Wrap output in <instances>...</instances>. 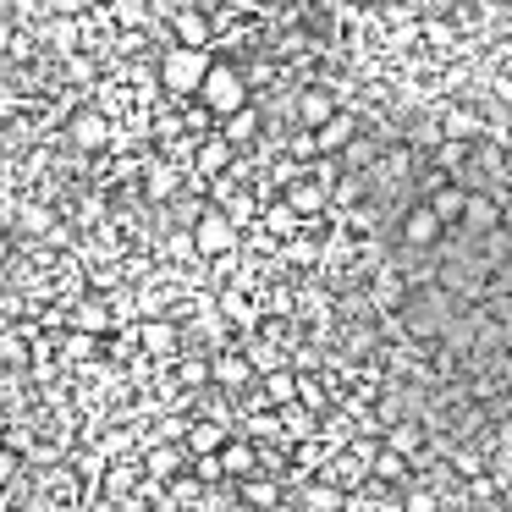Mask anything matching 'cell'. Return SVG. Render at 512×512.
Returning <instances> with one entry per match:
<instances>
[{"label": "cell", "instance_id": "10", "mask_svg": "<svg viewBox=\"0 0 512 512\" xmlns=\"http://www.w3.org/2000/svg\"><path fill=\"white\" fill-rule=\"evenodd\" d=\"M210 380H215V391H243L254 380V364L243 358V347H221L210 358Z\"/></svg>", "mask_w": 512, "mask_h": 512}, {"label": "cell", "instance_id": "11", "mask_svg": "<svg viewBox=\"0 0 512 512\" xmlns=\"http://www.w3.org/2000/svg\"><path fill=\"white\" fill-rule=\"evenodd\" d=\"M232 155H237V149L226 144L221 133H204L199 144H193V177H204V182H210V177H221V171L232 166Z\"/></svg>", "mask_w": 512, "mask_h": 512}, {"label": "cell", "instance_id": "50", "mask_svg": "<svg viewBox=\"0 0 512 512\" xmlns=\"http://www.w3.org/2000/svg\"><path fill=\"white\" fill-rule=\"evenodd\" d=\"M507 50H512V45H507Z\"/></svg>", "mask_w": 512, "mask_h": 512}, {"label": "cell", "instance_id": "36", "mask_svg": "<svg viewBox=\"0 0 512 512\" xmlns=\"http://www.w3.org/2000/svg\"><path fill=\"white\" fill-rule=\"evenodd\" d=\"M94 342H100V336L72 331V336H67V358H72V364H89V358H94Z\"/></svg>", "mask_w": 512, "mask_h": 512}, {"label": "cell", "instance_id": "5", "mask_svg": "<svg viewBox=\"0 0 512 512\" xmlns=\"http://www.w3.org/2000/svg\"><path fill=\"white\" fill-rule=\"evenodd\" d=\"M111 116H100L94 105H78V111L67 116V138H72V149L78 155H100L105 144H111Z\"/></svg>", "mask_w": 512, "mask_h": 512}, {"label": "cell", "instance_id": "27", "mask_svg": "<svg viewBox=\"0 0 512 512\" xmlns=\"http://www.w3.org/2000/svg\"><path fill=\"white\" fill-rule=\"evenodd\" d=\"M342 507H347V496L331 479H314V485L303 490V512H342Z\"/></svg>", "mask_w": 512, "mask_h": 512}, {"label": "cell", "instance_id": "47", "mask_svg": "<svg viewBox=\"0 0 512 512\" xmlns=\"http://www.w3.org/2000/svg\"><path fill=\"white\" fill-rule=\"evenodd\" d=\"M94 512H116V507H111V501H100V507H94Z\"/></svg>", "mask_w": 512, "mask_h": 512}, {"label": "cell", "instance_id": "6", "mask_svg": "<svg viewBox=\"0 0 512 512\" xmlns=\"http://www.w3.org/2000/svg\"><path fill=\"white\" fill-rule=\"evenodd\" d=\"M182 188H188V171H182L177 160L155 155V160L144 166V188H138V193H144V204H171Z\"/></svg>", "mask_w": 512, "mask_h": 512}, {"label": "cell", "instance_id": "49", "mask_svg": "<svg viewBox=\"0 0 512 512\" xmlns=\"http://www.w3.org/2000/svg\"><path fill=\"white\" fill-rule=\"evenodd\" d=\"M133 512H144V507H133Z\"/></svg>", "mask_w": 512, "mask_h": 512}, {"label": "cell", "instance_id": "30", "mask_svg": "<svg viewBox=\"0 0 512 512\" xmlns=\"http://www.w3.org/2000/svg\"><path fill=\"white\" fill-rule=\"evenodd\" d=\"M221 309H226V320H237V325H248V331H254V325H259V309H254V303H248V298H243V292H232V287H226V292H221Z\"/></svg>", "mask_w": 512, "mask_h": 512}, {"label": "cell", "instance_id": "24", "mask_svg": "<svg viewBox=\"0 0 512 512\" xmlns=\"http://www.w3.org/2000/svg\"><path fill=\"white\" fill-rule=\"evenodd\" d=\"M292 397H298V369H287V364L265 369V402L270 408H281V402H292Z\"/></svg>", "mask_w": 512, "mask_h": 512}, {"label": "cell", "instance_id": "14", "mask_svg": "<svg viewBox=\"0 0 512 512\" xmlns=\"http://www.w3.org/2000/svg\"><path fill=\"white\" fill-rule=\"evenodd\" d=\"M182 463H188V452L182 446H171V441H155L144 452V479H155V485H166V479H177L182 474Z\"/></svg>", "mask_w": 512, "mask_h": 512}, {"label": "cell", "instance_id": "23", "mask_svg": "<svg viewBox=\"0 0 512 512\" xmlns=\"http://www.w3.org/2000/svg\"><path fill=\"white\" fill-rule=\"evenodd\" d=\"M380 446H391V452H402V457H419V446H424V430L413 419H391L386 424V441Z\"/></svg>", "mask_w": 512, "mask_h": 512}, {"label": "cell", "instance_id": "29", "mask_svg": "<svg viewBox=\"0 0 512 512\" xmlns=\"http://www.w3.org/2000/svg\"><path fill=\"white\" fill-rule=\"evenodd\" d=\"M12 226H23L28 237H45L50 226H56V215H50L45 204H17V221H12Z\"/></svg>", "mask_w": 512, "mask_h": 512}, {"label": "cell", "instance_id": "39", "mask_svg": "<svg viewBox=\"0 0 512 512\" xmlns=\"http://www.w3.org/2000/svg\"><path fill=\"white\" fill-rule=\"evenodd\" d=\"M210 380V358H188L182 364V386H204Z\"/></svg>", "mask_w": 512, "mask_h": 512}, {"label": "cell", "instance_id": "8", "mask_svg": "<svg viewBox=\"0 0 512 512\" xmlns=\"http://www.w3.org/2000/svg\"><path fill=\"white\" fill-rule=\"evenodd\" d=\"M133 336H138V347H144V358H171L182 347V331H177V320H166V314H138V325H133Z\"/></svg>", "mask_w": 512, "mask_h": 512}, {"label": "cell", "instance_id": "18", "mask_svg": "<svg viewBox=\"0 0 512 512\" xmlns=\"http://www.w3.org/2000/svg\"><path fill=\"white\" fill-rule=\"evenodd\" d=\"M111 303H105L100 298V292H94V298H83L78 303V309H72V331H89V336H105V331H111Z\"/></svg>", "mask_w": 512, "mask_h": 512}, {"label": "cell", "instance_id": "2", "mask_svg": "<svg viewBox=\"0 0 512 512\" xmlns=\"http://www.w3.org/2000/svg\"><path fill=\"white\" fill-rule=\"evenodd\" d=\"M199 100L215 111V122H221L226 111H237V105H248L243 67H232V61H210V72H204V83H199Z\"/></svg>", "mask_w": 512, "mask_h": 512}, {"label": "cell", "instance_id": "41", "mask_svg": "<svg viewBox=\"0 0 512 512\" xmlns=\"http://www.w3.org/2000/svg\"><path fill=\"white\" fill-rule=\"evenodd\" d=\"M265 309H270V314H292V287H276V292H270Z\"/></svg>", "mask_w": 512, "mask_h": 512}, {"label": "cell", "instance_id": "31", "mask_svg": "<svg viewBox=\"0 0 512 512\" xmlns=\"http://www.w3.org/2000/svg\"><path fill=\"white\" fill-rule=\"evenodd\" d=\"M243 358L254 364V375H265V369L287 364V353H281V347H270V342H248V347H243Z\"/></svg>", "mask_w": 512, "mask_h": 512}, {"label": "cell", "instance_id": "44", "mask_svg": "<svg viewBox=\"0 0 512 512\" xmlns=\"http://www.w3.org/2000/svg\"><path fill=\"white\" fill-rule=\"evenodd\" d=\"M457 468H463V474L474 479V474H479V457H474V452H457Z\"/></svg>", "mask_w": 512, "mask_h": 512}, {"label": "cell", "instance_id": "35", "mask_svg": "<svg viewBox=\"0 0 512 512\" xmlns=\"http://www.w3.org/2000/svg\"><path fill=\"white\" fill-rule=\"evenodd\" d=\"M0 364H12V369H23V364H28V347H23V331H12V336H0Z\"/></svg>", "mask_w": 512, "mask_h": 512}, {"label": "cell", "instance_id": "32", "mask_svg": "<svg viewBox=\"0 0 512 512\" xmlns=\"http://www.w3.org/2000/svg\"><path fill=\"white\" fill-rule=\"evenodd\" d=\"M298 402H303L309 413H325V408H331V391H325V380L298 375Z\"/></svg>", "mask_w": 512, "mask_h": 512}, {"label": "cell", "instance_id": "15", "mask_svg": "<svg viewBox=\"0 0 512 512\" xmlns=\"http://www.w3.org/2000/svg\"><path fill=\"white\" fill-rule=\"evenodd\" d=\"M441 232H446V226L435 221L430 204H419V210H402V243H408V248H430Z\"/></svg>", "mask_w": 512, "mask_h": 512}, {"label": "cell", "instance_id": "48", "mask_svg": "<svg viewBox=\"0 0 512 512\" xmlns=\"http://www.w3.org/2000/svg\"><path fill=\"white\" fill-rule=\"evenodd\" d=\"M6 424H12V419H6V408H0V430H6Z\"/></svg>", "mask_w": 512, "mask_h": 512}, {"label": "cell", "instance_id": "42", "mask_svg": "<svg viewBox=\"0 0 512 512\" xmlns=\"http://www.w3.org/2000/svg\"><path fill=\"white\" fill-rule=\"evenodd\" d=\"M12 248H17V243H12V232H6V226H0V270L12 265Z\"/></svg>", "mask_w": 512, "mask_h": 512}, {"label": "cell", "instance_id": "7", "mask_svg": "<svg viewBox=\"0 0 512 512\" xmlns=\"http://www.w3.org/2000/svg\"><path fill=\"white\" fill-rule=\"evenodd\" d=\"M215 133H221L232 149H254L259 138H265V111L248 100V105H237V111H226L221 122H215Z\"/></svg>", "mask_w": 512, "mask_h": 512}, {"label": "cell", "instance_id": "40", "mask_svg": "<svg viewBox=\"0 0 512 512\" xmlns=\"http://www.w3.org/2000/svg\"><path fill=\"white\" fill-rule=\"evenodd\" d=\"M127 485H133V468H111V474H105V496H122Z\"/></svg>", "mask_w": 512, "mask_h": 512}, {"label": "cell", "instance_id": "28", "mask_svg": "<svg viewBox=\"0 0 512 512\" xmlns=\"http://www.w3.org/2000/svg\"><path fill=\"white\" fill-rule=\"evenodd\" d=\"M479 133V116L468 105H446L441 111V138H474Z\"/></svg>", "mask_w": 512, "mask_h": 512}, {"label": "cell", "instance_id": "22", "mask_svg": "<svg viewBox=\"0 0 512 512\" xmlns=\"http://www.w3.org/2000/svg\"><path fill=\"white\" fill-rule=\"evenodd\" d=\"M463 221L474 226V232L501 226V199H490V193H468V199H463Z\"/></svg>", "mask_w": 512, "mask_h": 512}, {"label": "cell", "instance_id": "25", "mask_svg": "<svg viewBox=\"0 0 512 512\" xmlns=\"http://www.w3.org/2000/svg\"><path fill=\"white\" fill-rule=\"evenodd\" d=\"M320 479H331V485H336V490H342V496H347V490H353L358 479H364V463H358L353 452H347V457H336V463H331V457H325V463H320Z\"/></svg>", "mask_w": 512, "mask_h": 512}, {"label": "cell", "instance_id": "37", "mask_svg": "<svg viewBox=\"0 0 512 512\" xmlns=\"http://www.w3.org/2000/svg\"><path fill=\"white\" fill-rule=\"evenodd\" d=\"M419 34L430 39V45H441V50H446V45H452V39H457V28H446L441 17H424V23H419Z\"/></svg>", "mask_w": 512, "mask_h": 512}, {"label": "cell", "instance_id": "34", "mask_svg": "<svg viewBox=\"0 0 512 512\" xmlns=\"http://www.w3.org/2000/svg\"><path fill=\"white\" fill-rule=\"evenodd\" d=\"M397 512H441V496H435V490H424V485H413L408 496H402Z\"/></svg>", "mask_w": 512, "mask_h": 512}, {"label": "cell", "instance_id": "45", "mask_svg": "<svg viewBox=\"0 0 512 512\" xmlns=\"http://www.w3.org/2000/svg\"><path fill=\"white\" fill-rule=\"evenodd\" d=\"M12 474H17V457H12V452H0V485H6Z\"/></svg>", "mask_w": 512, "mask_h": 512}, {"label": "cell", "instance_id": "9", "mask_svg": "<svg viewBox=\"0 0 512 512\" xmlns=\"http://www.w3.org/2000/svg\"><path fill=\"white\" fill-rule=\"evenodd\" d=\"M281 199L292 204V215H298V221H314V215L331 210V188H325V182H314L309 171H303L298 182H287V188H281Z\"/></svg>", "mask_w": 512, "mask_h": 512}, {"label": "cell", "instance_id": "16", "mask_svg": "<svg viewBox=\"0 0 512 512\" xmlns=\"http://www.w3.org/2000/svg\"><path fill=\"white\" fill-rule=\"evenodd\" d=\"M61 83H72V89H94L100 83V56L94 50H72V56H61Z\"/></svg>", "mask_w": 512, "mask_h": 512}, {"label": "cell", "instance_id": "43", "mask_svg": "<svg viewBox=\"0 0 512 512\" xmlns=\"http://www.w3.org/2000/svg\"><path fill=\"white\" fill-rule=\"evenodd\" d=\"M50 12H61V17H78V12H83V0H50Z\"/></svg>", "mask_w": 512, "mask_h": 512}, {"label": "cell", "instance_id": "38", "mask_svg": "<svg viewBox=\"0 0 512 512\" xmlns=\"http://www.w3.org/2000/svg\"><path fill=\"white\" fill-rule=\"evenodd\" d=\"M287 155H292V160H303V166H309V160H314V133H309V127H298V133H292Z\"/></svg>", "mask_w": 512, "mask_h": 512}, {"label": "cell", "instance_id": "1", "mask_svg": "<svg viewBox=\"0 0 512 512\" xmlns=\"http://www.w3.org/2000/svg\"><path fill=\"white\" fill-rule=\"evenodd\" d=\"M215 50H199V45H171L166 56L155 61V83L171 94V100H188V94H199L204 72H210Z\"/></svg>", "mask_w": 512, "mask_h": 512}, {"label": "cell", "instance_id": "12", "mask_svg": "<svg viewBox=\"0 0 512 512\" xmlns=\"http://www.w3.org/2000/svg\"><path fill=\"white\" fill-rule=\"evenodd\" d=\"M292 105H298V111H292V122H298V127H320L325 116L336 111V94L325 89V83H309V89H298V100H292Z\"/></svg>", "mask_w": 512, "mask_h": 512}, {"label": "cell", "instance_id": "46", "mask_svg": "<svg viewBox=\"0 0 512 512\" xmlns=\"http://www.w3.org/2000/svg\"><path fill=\"white\" fill-rule=\"evenodd\" d=\"M270 512H298V507H287V501H276V507H270Z\"/></svg>", "mask_w": 512, "mask_h": 512}, {"label": "cell", "instance_id": "3", "mask_svg": "<svg viewBox=\"0 0 512 512\" xmlns=\"http://www.w3.org/2000/svg\"><path fill=\"white\" fill-rule=\"evenodd\" d=\"M188 232H193V254L199 259H221V254H237V248H243V232H237L215 204H204L199 221H193Z\"/></svg>", "mask_w": 512, "mask_h": 512}, {"label": "cell", "instance_id": "21", "mask_svg": "<svg viewBox=\"0 0 512 512\" xmlns=\"http://www.w3.org/2000/svg\"><path fill=\"white\" fill-rule=\"evenodd\" d=\"M177 122H182V133H193V138L215 133V111L199 100V94H188V100H177Z\"/></svg>", "mask_w": 512, "mask_h": 512}, {"label": "cell", "instance_id": "20", "mask_svg": "<svg viewBox=\"0 0 512 512\" xmlns=\"http://www.w3.org/2000/svg\"><path fill=\"white\" fill-rule=\"evenodd\" d=\"M237 490H243V501H248V507H259V512H270L281 496H287L281 479H259V474H243V479H237Z\"/></svg>", "mask_w": 512, "mask_h": 512}, {"label": "cell", "instance_id": "4", "mask_svg": "<svg viewBox=\"0 0 512 512\" xmlns=\"http://www.w3.org/2000/svg\"><path fill=\"white\" fill-rule=\"evenodd\" d=\"M166 28H171V45H199V50H210V45H215V23H210V12H204V6H188V0H177V6H171Z\"/></svg>", "mask_w": 512, "mask_h": 512}, {"label": "cell", "instance_id": "19", "mask_svg": "<svg viewBox=\"0 0 512 512\" xmlns=\"http://www.w3.org/2000/svg\"><path fill=\"white\" fill-rule=\"evenodd\" d=\"M226 435H232V430H226V424H215V419H188V430H182V441H188V446H182V452H221V441H226Z\"/></svg>", "mask_w": 512, "mask_h": 512}, {"label": "cell", "instance_id": "33", "mask_svg": "<svg viewBox=\"0 0 512 512\" xmlns=\"http://www.w3.org/2000/svg\"><path fill=\"white\" fill-rule=\"evenodd\" d=\"M193 479H199V485H221V479H226L221 457H215V452H193Z\"/></svg>", "mask_w": 512, "mask_h": 512}, {"label": "cell", "instance_id": "13", "mask_svg": "<svg viewBox=\"0 0 512 512\" xmlns=\"http://www.w3.org/2000/svg\"><path fill=\"white\" fill-rule=\"evenodd\" d=\"M215 457H221L226 479H243V474H254V468H259V446L248 441V435H226Z\"/></svg>", "mask_w": 512, "mask_h": 512}, {"label": "cell", "instance_id": "26", "mask_svg": "<svg viewBox=\"0 0 512 512\" xmlns=\"http://www.w3.org/2000/svg\"><path fill=\"white\" fill-rule=\"evenodd\" d=\"M369 479H386V485H397L402 474H408V457L402 452H391V446H375V457H369V468H364Z\"/></svg>", "mask_w": 512, "mask_h": 512}, {"label": "cell", "instance_id": "17", "mask_svg": "<svg viewBox=\"0 0 512 512\" xmlns=\"http://www.w3.org/2000/svg\"><path fill=\"white\" fill-rule=\"evenodd\" d=\"M463 199H468L463 182H435V188H430V210H435V221H441V226H457V221H463Z\"/></svg>", "mask_w": 512, "mask_h": 512}]
</instances>
